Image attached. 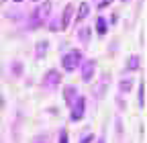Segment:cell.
<instances>
[{"label": "cell", "instance_id": "cell-1", "mask_svg": "<svg viewBox=\"0 0 147 143\" xmlns=\"http://www.w3.org/2000/svg\"><path fill=\"white\" fill-rule=\"evenodd\" d=\"M49 12H51V2H49V0H43L41 4H37V6H35V10L31 12V19H29V29L33 31V29H39L41 25H45V21H47Z\"/></svg>", "mask_w": 147, "mask_h": 143}, {"label": "cell", "instance_id": "cell-2", "mask_svg": "<svg viewBox=\"0 0 147 143\" xmlns=\"http://www.w3.org/2000/svg\"><path fill=\"white\" fill-rule=\"evenodd\" d=\"M82 61H84V57H82V51H80V49H71V51H67L65 55L61 57V65H63L65 72L78 69Z\"/></svg>", "mask_w": 147, "mask_h": 143}, {"label": "cell", "instance_id": "cell-3", "mask_svg": "<svg viewBox=\"0 0 147 143\" xmlns=\"http://www.w3.org/2000/svg\"><path fill=\"white\" fill-rule=\"evenodd\" d=\"M69 109H71V111H69V121H71V123L82 121L84 115H86V98H84V96H78Z\"/></svg>", "mask_w": 147, "mask_h": 143}, {"label": "cell", "instance_id": "cell-4", "mask_svg": "<svg viewBox=\"0 0 147 143\" xmlns=\"http://www.w3.org/2000/svg\"><path fill=\"white\" fill-rule=\"evenodd\" d=\"M59 84H61V72H57V69H47L45 76H43V80H41V86L45 88V90H55Z\"/></svg>", "mask_w": 147, "mask_h": 143}, {"label": "cell", "instance_id": "cell-5", "mask_svg": "<svg viewBox=\"0 0 147 143\" xmlns=\"http://www.w3.org/2000/svg\"><path fill=\"white\" fill-rule=\"evenodd\" d=\"M80 67H82V80L84 82H90L92 78H94V74H96V61L94 59H86V61H82L80 63Z\"/></svg>", "mask_w": 147, "mask_h": 143}, {"label": "cell", "instance_id": "cell-6", "mask_svg": "<svg viewBox=\"0 0 147 143\" xmlns=\"http://www.w3.org/2000/svg\"><path fill=\"white\" fill-rule=\"evenodd\" d=\"M71 19H74V4H65L63 14H61V21H59V29L65 31V29L71 25Z\"/></svg>", "mask_w": 147, "mask_h": 143}, {"label": "cell", "instance_id": "cell-7", "mask_svg": "<svg viewBox=\"0 0 147 143\" xmlns=\"http://www.w3.org/2000/svg\"><path fill=\"white\" fill-rule=\"evenodd\" d=\"M80 94H78V88L76 86H65L63 88V100H65V106H71L74 100H76Z\"/></svg>", "mask_w": 147, "mask_h": 143}, {"label": "cell", "instance_id": "cell-8", "mask_svg": "<svg viewBox=\"0 0 147 143\" xmlns=\"http://www.w3.org/2000/svg\"><path fill=\"white\" fill-rule=\"evenodd\" d=\"M90 14V4L88 2H82L80 6H78V14H76V23H82L86 16Z\"/></svg>", "mask_w": 147, "mask_h": 143}, {"label": "cell", "instance_id": "cell-9", "mask_svg": "<svg viewBox=\"0 0 147 143\" xmlns=\"http://www.w3.org/2000/svg\"><path fill=\"white\" fill-rule=\"evenodd\" d=\"M47 47H49V43L43 39V41H39L35 45V55H37V59H41V57H45V53H47Z\"/></svg>", "mask_w": 147, "mask_h": 143}, {"label": "cell", "instance_id": "cell-10", "mask_svg": "<svg viewBox=\"0 0 147 143\" xmlns=\"http://www.w3.org/2000/svg\"><path fill=\"white\" fill-rule=\"evenodd\" d=\"M78 37H80V41L86 45V43H90V39H92V29L90 27H82L80 31H78Z\"/></svg>", "mask_w": 147, "mask_h": 143}, {"label": "cell", "instance_id": "cell-11", "mask_svg": "<svg viewBox=\"0 0 147 143\" xmlns=\"http://www.w3.org/2000/svg\"><path fill=\"white\" fill-rule=\"evenodd\" d=\"M139 67H141V57L139 55H131L129 61H127V69L129 72H137Z\"/></svg>", "mask_w": 147, "mask_h": 143}, {"label": "cell", "instance_id": "cell-12", "mask_svg": "<svg viewBox=\"0 0 147 143\" xmlns=\"http://www.w3.org/2000/svg\"><path fill=\"white\" fill-rule=\"evenodd\" d=\"M96 31H98L100 37H104V35H106V31H108V23H106L104 16H98V19H96Z\"/></svg>", "mask_w": 147, "mask_h": 143}, {"label": "cell", "instance_id": "cell-13", "mask_svg": "<svg viewBox=\"0 0 147 143\" xmlns=\"http://www.w3.org/2000/svg\"><path fill=\"white\" fill-rule=\"evenodd\" d=\"M137 102H139V109L145 106V80L139 82V92H137Z\"/></svg>", "mask_w": 147, "mask_h": 143}, {"label": "cell", "instance_id": "cell-14", "mask_svg": "<svg viewBox=\"0 0 147 143\" xmlns=\"http://www.w3.org/2000/svg\"><path fill=\"white\" fill-rule=\"evenodd\" d=\"M133 84H135V82H133L131 78H125V80H121V84H119V90L127 94V92H131V88H133Z\"/></svg>", "mask_w": 147, "mask_h": 143}, {"label": "cell", "instance_id": "cell-15", "mask_svg": "<svg viewBox=\"0 0 147 143\" xmlns=\"http://www.w3.org/2000/svg\"><path fill=\"white\" fill-rule=\"evenodd\" d=\"M21 74H23V63L21 61H12V76L18 78Z\"/></svg>", "mask_w": 147, "mask_h": 143}, {"label": "cell", "instance_id": "cell-16", "mask_svg": "<svg viewBox=\"0 0 147 143\" xmlns=\"http://www.w3.org/2000/svg\"><path fill=\"white\" fill-rule=\"evenodd\" d=\"M94 141V135H92V131H84L82 137H80V143H92Z\"/></svg>", "mask_w": 147, "mask_h": 143}, {"label": "cell", "instance_id": "cell-17", "mask_svg": "<svg viewBox=\"0 0 147 143\" xmlns=\"http://www.w3.org/2000/svg\"><path fill=\"white\" fill-rule=\"evenodd\" d=\"M31 143H51V141H49V137H47V135H37Z\"/></svg>", "mask_w": 147, "mask_h": 143}, {"label": "cell", "instance_id": "cell-18", "mask_svg": "<svg viewBox=\"0 0 147 143\" xmlns=\"http://www.w3.org/2000/svg\"><path fill=\"white\" fill-rule=\"evenodd\" d=\"M59 143H69V139H67V131H65V129H59Z\"/></svg>", "mask_w": 147, "mask_h": 143}, {"label": "cell", "instance_id": "cell-19", "mask_svg": "<svg viewBox=\"0 0 147 143\" xmlns=\"http://www.w3.org/2000/svg\"><path fill=\"white\" fill-rule=\"evenodd\" d=\"M49 31H53V33H55V31H61V29H59V21H57V19H53V21L49 23Z\"/></svg>", "mask_w": 147, "mask_h": 143}, {"label": "cell", "instance_id": "cell-20", "mask_svg": "<svg viewBox=\"0 0 147 143\" xmlns=\"http://www.w3.org/2000/svg\"><path fill=\"white\" fill-rule=\"evenodd\" d=\"M110 2H113V0H100V2H98V10H102V8H106V6H110Z\"/></svg>", "mask_w": 147, "mask_h": 143}, {"label": "cell", "instance_id": "cell-21", "mask_svg": "<svg viewBox=\"0 0 147 143\" xmlns=\"http://www.w3.org/2000/svg\"><path fill=\"white\" fill-rule=\"evenodd\" d=\"M96 143H106V139H104V137H100V139H98Z\"/></svg>", "mask_w": 147, "mask_h": 143}, {"label": "cell", "instance_id": "cell-22", "mask_svg": "<svg viewBox=\"0 0 147 143\" xmlns=\"http://www.w3.org/2000/svg\"><path fill=\"white\" fill-rule=\"evenodd\" d=\"M14 2H21V0H14Z\"/></svg>", "mask_w": 147, "mask_h": 143}, {"label": "cell", "instance_id": "cell-23", "mask_svg": "<svg viewBox=\"0 0 147 143\" xmlns=\"http://www.w3.org/2000/svg\"><path fill=\"white\" fill-rule=\"evenodd\" d=\"M33 2H39V0H33Z\"/></svg>", "mask_w": 147, "mask_h": 143}, {"label": "cell", "instance_id": "cell-24", "mask_svg": "<svg viewBox=\"0 0 147 143\" xmlns=\"http://www.w3.org/2000/svg\"><path fill=\"white\" fill-rule=\"evenodd\" d=\"M123 2H127V0H123Z\"/></svg>", "mask_w": 147, "mask_h": 143}]
</instances>
